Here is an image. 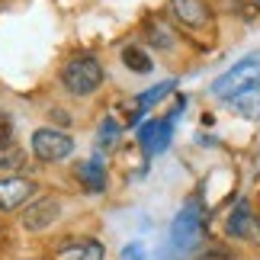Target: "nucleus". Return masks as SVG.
I'll list each match as a JSON object with an SVG mask.
<instances>
[{
    "label": "nucleus",
    "mask_w": 260,
    "mask_h": 260,
    "mask_svg": "<svg viewBox=\"0 0 260 260\" xmlns=\"http://www.w3.org/2000/svg\"><path fill=\"white\" fill-rule=\"evenodd\" d=\"M58 81H61V87L71 96H93L96 90L103 87L106 74H103V64H100L93 55H74L61 64Z\"/></svg>",
    "instance_id": "1"
},
{
    "label": "nucleus",
    "mask_w": 260,
    "mask_h": 260,
    "mask_svg": "<svg viewBox=\"0 0 260 260\" xmlns=\"http://www.w3.org/2000/svg\"><path fill=\"white\" fill-rule=\"evenodd\" d=\"M29 148H32L39 164H64L68 157L74 154V138L64 132V128L55 125H42L36 128L32 138H29Z\"/></svg>",
    "instance_id": "2"
},
{
    "label": "nucleus",
    "mask_w": 260,
    "mask_h": 260,
    "mask_svg": "<svg viewBox=\"0 0 260 260\" xmlns=\"http://www.w3.org/2000/svg\"><path fill=\"white\" fill-rule=\"evenodd\" d=\"M257 87H260V58H244L241 64H235L232 71H225L212 84V93L225 96V100H235L241 93H254Z\"/></svg>",
    "instance_id": "3"
},
{
    "label": "nucleus",
    "mask_w": 260,
    "mask_h": 260,
    "mask_svg": "<svg viewBox=\"0 0 260 260\" xmlns=\"http://www.w3.org/2000/svg\"><path fill=\"white\" fill-rule=\"evenodd\" d=\"M61 215H64V199L55 196V193H45V196H32L26 203L23 215H19V225H23L29 235H42Z\"/></svg>",
    "instance_id": "4"
},
{
    "label": "nucleus",
    "mask_w": 260,
    "mask_h": 260,
    "mask_svg": "<svg viewBox=\"0 0 260 260\" xmlns=\"http://www.w3.org/2000/svg\"><path fill=\"white\" fill-rule=\"evenodd\" d=\"M225 235L244 244H257L260 247V215L254 212L247 203H238L232 209V215L225 218Z\"/></svg>",
    "instance_id": "5"
},
{
    "label": "nucleus",
    "mask_w": 260,
    "mask_h": 260,
    "mask_svg": "<svg viewBox=\"0 0 260 260\" xmlns=\"http://www.w3.org/2000/svg\"><path fill=\"white\" fill-rule=\"evenodd\" d=\"M36 196V183L23 174H4L0 177V212H16Z\"/></svg>",
    "instance_id": "6"
},
{
    "label": "nucleus",
    "mask_w": 260,
    "mask_h": 260,
    "mask_svg": "<svg viewBox=\"0 0 260 260\" xmlns=\"http://www.w3.org/2000/svg\"><path fill=\"white\" fill-rule=\"evenodd\" d=\"M167 10H171V16L177 19L180 26L193 29V32L212 26V10H209L206 0H171Z\"/></svg>",
    "instance_id": "7"
},
{
    "label": "nucleus",
    "mask_w": 260,
    "mask_h": 260,
    "mask_svg": "<svg viewBox=\"0 0 260 260\" xmlns=\"http://www.w3.org/2000/svg\"><path fill=\"white\" fill-rule=\"evenodd\" d=\"M199 232H203V225H199V212L193 206H186L183 212L174 218V228H171V241L177 251H189L196 241H199Z\"/></svg>",
    "instance_id": "8"
},
{
    "label": "nucleus",
    "mask_w": 260,
    "mask_h": 260,
    "mask_svg": "<svg viewBox=\"0 0 260 260\" xmlns=\"http://www.w3.org/2000/svg\"><path fill=\"white\" fill-rule=\"evenodd\" d=\"M138 145L145 148V154H161L167 145H171V119H148V122L138 128Z\"/></svg>",
    "instance_id": "9"
},
{
    "label": "nucleus",
    "mask_w": 260,
    "mask_h": 260,
    "mask_svg": "<svg viewBox=\"0 0 260 260\" xmlns=\"http://www.w3.org/2000/svg\"><path fill=\"white\" fill-rule=\"evenodd\" d=\"M77 174H81V186L87 189V193H103L106 183H109V177H106V164H103V157H100V154L87 157Z\"/></svg>",
    "instance_id": "10"
},
{
    "label": "nucleus",
    "mask_w": 260,
    "mask_h": 260,
    "mask_svg": "<svg viewBox=\"0 0 260 260\" xmlns=\"http://www.w3.org/2000/svg\"><path fill=\"white\" fill-rule=\"evenodd\" d=\"M58 260H106V247L96 238H90V241H77L71 247H61Z\"/></svg>",
    "instance_id": "11"
},
{
    "label": "nucleus",
    "mask_w": 260,
    "mask_h": 260,
    "mask_svg": "<svg viewBox=\"0 0 260 260\" xmlns=\"http://www.w3.org/2000/svg\"><path fill=\"white\" fill-rule=\"evenodd\" d=\"M119 58H122V64H125L132 74H151V71H154V61H151V55H148L142 45H125Z\"/></svg>",
    "instance_id": "12"
},
{
    "label": "nucleus",
    "mask_w": 260,
    "mask_h": 260,
    "mask_svg": "<svg viewBox=\"0 0 260 260\" xmlns=\"http://www.w3.org/2000/svg\"><path fill=\"white\" fill-rule=\"evenodd\" d=\"M26 151L19 148L16 142H7V145H0V174H19L26 167Z\"/></svg>",
    "instance_id": "13"
},
{
    "label": "nucleus",
    "mask_w": 260,
    "mask_h": 260,
    "mask_svg": "<svg viewBox=\"0 0 260 260\" xmlns=\"http://www.w3.org/2000/svg\"><path fill=\"white\" fill-rule=\"evenodd\" d=\"M119 138H122V122L113 116H103V122L96 128V148L100 151H113L119 145Z\"/></svg>",
    "instance_id": "14"
},
{
    "label": "nucleus",
    "mask_w": 260,
    "mask_h": 260,
    "mask_svg": "<svg viewBox=\"0 0 260 260\" xmlns=\"http://www.w3.org/2000/svg\"><path fill=\"white\" fill-rule=\"evenodd\" d=\"M145 39H148V45L151 48H164V52H171V48L177 45V36H174V29L167 26V23H148L145 29Z\"/></svg>",
    "instance_id": "15"
},
{
    "label": "nucleus",
    "mask_w": 260,
    "mask_h": 260,
    "mask_svg": "<svg viewBox=\"0 0 260 260\" xmlns=\"http://www.w3.org/2000/svg\"><path fill=\"white\" fill-rule=\"evenodd\" d=\"M174 90H177V81H164V84H154L151 90H145V93H138V96H135V106H138V109L145 113V109H151L154 103H161V100H164L167 93H174Z\"/></svg>",
    "instance_id": "16"
},
{
    "label": "nucleus",
    "mask_w": 260,
    "mask_h": 260,
    "mask_svg": "<svg viewBox=\"0 0 260 260\" xmlns=\"http://www.w3.org/2000/svg\"><path fill=\"white\" fill-rule=\"evenodd\" d=\"M232 109L244 119H260V96L257 93H241L232 100Z\"/></svg>",
    "instance_id": "17"
},
{
    "label": "nucleus",
    "mask_w": 260,
    "mask_h": 260,
    "mask_svg": "<svg viewBox=\"0 0 260 260\" xmlns=\"http://www.w3.org/2000/svg\"><path fill=\"white\" fill-rule=\"evenodd\" d=\"M13 132H16V119L7 113V109H0V145L13 142Z\"/></svg>",
    "instance_id": "18"
},
{
    "label": "nucleus",
    "mask_w": 260,
    "mask_h": 260,
    "mask_svg": "<svg viewBox=\"0 0 260 260\" xmlns=\"http://www.w3.org/2000/svg\"><path fill=\"white\" fill-rule=\"evenodd\" d=\"M232 10L241 13L244 19H254L260 13V0H232Z\"/></svg>",
    "instance_id": "19"
},
{
    "label": "nucleus",
    "mask_w": 260,
    "mask_h": 260,
    "mask_svg": "<svg viewBox=\"0 0 260 260\" xmlns=\"http://www.w3.org/2000/svg\"><path fill=\"white\" fill-rule=\"evenodd\" d=\"M48 116H52V119H55V122H61L64 128H68V125H71V116H68V113H64V109H52V113H48Z\"/></svg>",
    "instance_id": "20"
},
{
    "label": "nucleus",
    "mask_w": 260,
    "mask_h": 260,
    "mask_svg": "<svg viewBox=\"0 0 260 260\" xmlns=\"http://www.w3.org/2000/svg\"><path fill=\"white\" fill-rule=\"evenodd\" d=\"M122 260H142V251H138L135 244H132V247H125V251H122Z\"/></svg>",
    "instance_id": "21"
}]
</instances>
